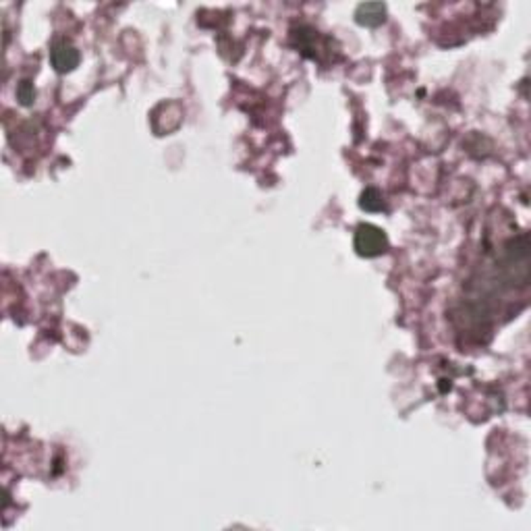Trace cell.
Masks as SVG:
<instances>
[{
	"label": "cell",
	"mask_w": 531,
	"mask_h": 531,
	"mask_svg": "<svg viewBox=\"0 0 531 531\" xmlns=\"http://www.w3.org/2000/svg\"><path fill=\"white\" fill-rule=\"evenodd\" d=\"M355 249L363 258H376L382 256L388 249V239L382 228L363 222L355 228Z\"/></svg>",
	"instance_id": "1"
},
{
	"label": "cell",
	"mask_w": 531,
	"mask_h": 531,
	"mask_svg": "<svg viewBox=\"0 0 531 531\" xmlns=\"http://www.w3.org/2000/svg\"><path fill=\"white\" fill-rule=\"evenodd\" d=\"M50 63L58 73H71L79 65V50L69 40L58 38L52 42L50 48Z\"/></svg>",
	"instance_id": "2"
},
{
	"label": "cell",
	"mask_w": 531,
	"mask_h": 531,
	"mask_svg": "<svg viewBox=\"0 0 531 531\" xmlns=\"http://www.w3.org/2000/svg\"><path fill=\"white\" fill-rule=\"evenodd\" d=\"M355 19H357V23L367 25V27H378L380 23H384V19H387V6L382 2L359 4L357 11H355Z\"/></svg>",
	"instance_id": "3"
},
{
	"label": "cell",
	"mask_w": 531,
	"mask_h": 531,
	"mask_svg": "<svg viewBox=\"0 0 531 531\" xmlns=\"http://www.w3.org/2000/svg\"><path fill=\"white\" fill-rule=\"evenodd\" d=\"M359 206L365 212H380V210H384V197L376 187H367L362 194Z\"/></svg>",
	"instance_id": "4"
},
{
	"label": "cell",
	"mask_w": 531,
	"mask_h": 531,
	"mask_svg": "<svg viewBox=\"0 0 531 531\" xmlns=\"http://www.w3.org/2000/svg\"><path fill=\"white\" fill-rule=\"evenodd\" d=\"M17 100L23 104V106H31L36 102V90H33V83L31 81H21L17 85Z\"/></svg>",
	"instance_id": "5"
}]
</instances>
